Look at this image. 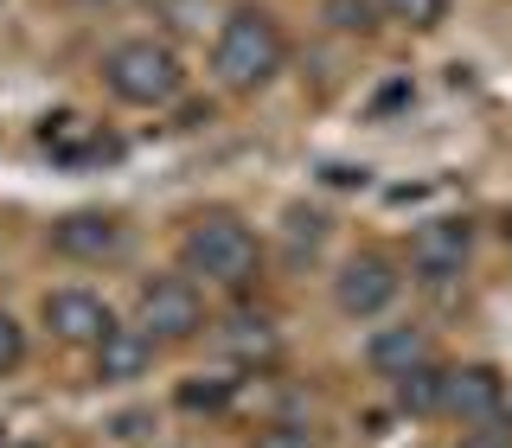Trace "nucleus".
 Returning a JSON list of instances; mask_svg holds the SVG:
<instances>
[{
  "label": "nucleus",
  "instance_id": "14",
  "mask_svg": "<svg viewBox=\"0 0 512 448\" xmlns=\"http://www.w3.org/2000/svg\"><path fill=\"white\" fill-rule=\"evenodd\" d=\"M282 237H288V250H295V256H314L320 237H327V212H314V205H288Z\"/></svg>",
  "mask_w": 512,
  "mask_h": 448
},
{
  "label": "nucleus",
  "instance_id": "6",
  "mask_svg": "<svg viewBox=\"0 0 512 448\" xmlns=\"http://www.w3.org/2000/svg\"><path fill=\"white\" fill-rule=\"evenodd\" d=\"M442 410L468 429H493L506 416V378L493 372V365H461V372H448V384H442Z\"/></svg>",
  "mask_w": 512,
  "mask_h": 448
},
{
  "label": "nucleus",
  "instance_id": "8",
  "mask_svg": "<svg viewBox=\"0 0 512 448\" xmlns=\"http://www.w3.org/2000/svg\"><path fill=\"white\" fill-rule=\"evenodd\" d=\"M468 244H474L468 218H429L423 231L410 237V269L423 282H448V276H461V263H468Z\"/></svg>",
  "mask_w": 512,
  "mask_h": 448
},
{
  "label": "nucleus",
  "instance_id": "20",
  "mask_svg": "<svg viewBox=\"0 0 512 448\" xmlns=\"http://www.w3.org/2000/svg\"><path fill=\"white\" fill-rule=\"evenodd\" d=\"M141 436H148V416H141V410L116 416V442H141Z\"/></svg>",
  "mask_w": 512,
  "mask_h": 448
},
{
  "label": "nucleus",
  "instance_id": "10",
  "mask_svg": "<svg viewBox=\"0 0 512 448\" xmlns=\"http://www.w3.org/2000/svg\"><path fill=\"white\" fill-rule=\"evenodd\" d=\"M154 365V340L141 327H109L103 340H96V378L103 384H128L141 378Z\"/></svg>",
  "mask_w": 512,
  "mask_h": 448
},
{
  "label": "nucleus",
  "instance_id": "16",
  "mask_svg": "<svg viewBox=\"0 0 512 448\" xmlns=\"http://www.w3.org/2000/svg\"><path fill=\"white\" fill-rule=\"evenodd\" d=\"M384 20H404V26H436L448 13V0H378Z\"/></svg>",
  "mask_w": 512,
  "mask_h": 448
},
{
  "label": "nucleus",
  "instance_id": "11",
  "mask_svg": "<svg viewBox=\"0 0 512 448\" xmlns=\"http://www.w3.org/2000/svg\"><path fill=\"white\" fill-rule=\"evenodd\" d=\"M365 365H372L378 378H404L416 365H429V333L423 327H378L372 340H365Z\"/></svg>",
  "mask_w": 512,
  "mask_h": 448
},
{
  "label": "nucleus",
  "instance_id": "3",
  "mask_svg": "<svg viewBox=\"0 0 512 448\" xmlns=\"http://www.w3.org/2000/svg\"><path fill=\"white\" fill-rule=\"evenodd\" d=\"M103 84H109V96H122V103H135V109H160V103L180 96L186 71L160 39H122V45L103 52Z\"/></svg>",
  "mask_w": 512,
  "mask_h": 448
},
{
  "label": "nucleus",
  "instance_id": "12",
  "mask_svg": "<svg viewBox=\"0 0 512 448\" xmlns=\"http://www.w3.org/2000/svg\"><path fill=\"white\" fill-rule=\"evenodd\" d=\"M442 384H448V372L429 359V365H416V372L391 378V397H397V410H410V416H436L442 410Z\"/></svg>",
  "mask_w": 512,
  "mask_h": 448
},
{
  "label": "nucleus",
  "instance_id": "18",
  "mask_svg": "<svg viewBox=\"0 0 512 448\" xmlns=\"http://www.w3.org/2000/svg\"><path fill=\"white\" fill-rule=\"evenodd\" d=\"M256 448H314V436H308V429H295V423H276V429L256 436Z\"/></svg>",
  "mask_w": 512,
  "mask_h": 448
},
{
  "label": "nucleus",
  "instance_id": "4",
  "mask_svg": "<svg viewBox=\"0 0 512 448\" xmlns=\"http://www.w3.org/2000/svg\"><path fill=\"white\" fill-rule=\"evenodd\" d=\"M135 327L148 333L154 346H167V340H192V333L205 327V301H199V288H192L186 276H160L141 288V301H135Z\"/></svg>",
  "mask_w": 512,
  "mask_h": 448
},
{
  "label": "nucleus",
  "instance_id": "9",
  "mask_svg": "<svg viewBox=\"0 0 512 448\" xmlns=\"http://www.w3.org/2000/svg\"><path fill=\"white\" fill-rule=\"evenodd\" d=\"M45 327H52L64 346H96L116 327V314H109L103 295H90V288H52V295H45Z\"/></svg>",
  "mask_w": 512,
  "mask_h": 448
},
{
  "label": "nucleus",
  "instance_id": "2",
  "mask_svg": "<svg viewBox=\"0 0 512 448\" xmlns=\"http://www.w3.org/2000/svg\"><path fill=\"white\" fill-rule=\"evenodd\" d=\"M282 58H288V45H282V26H276V13H263V7H231V20L218 26V45H212V77L224 90H263L269 77L282 71Z\"/></svg>",
  "mask_w": 512,
  "mask_h": 448
},
{
  "label": "nucleus",
  "instance_id": "5",
  "mask_svg": "<svg viewBox=\"0 0 512 448\" xmlns=\"http://www.w3.org/2000/svg\"><path fill=\"white\" fill-rule=\"evenodd\" d=\"M397 301V269L384 263L378 250H359L340 263V276H333V308L346 320H372Z\"/></svg>",
  "mask_w": 512,
  "mask_h": 448
},
{
  "label": "nucleus",
  "instance_id": "15",
  "mask_svg": "<svg viewBox=\"0 0 512 448\" xmlns=\"http://www.w3.org/2000/svg\"><path fill=\"white\" fill-rule=\"evenodd\" d=\"M327 26H340V32H372V26H378V0H327Z\"/></svg>",
  "mask_w": 512,
  "mask_h": 448
},
{
  "label": "nucleus",
  "instance_id": "17",
  "mask_svg": "<svg viewBox=\"0 0 512 448\" xmlns=\"http://www.w3.org/2000/svg\"><path fill=\"white\" fill-rule=\"evenodd\" d=\"M20 359H26V327L13 314H0V378L20 372Z\"/></svg>",
  "mask_w": 512,
  "mask_h": 448
},
{
  "label": "nucleus",
  "instance_id": "13",
  "mask_svg": "<svg viewBox=\"0 0 512 448\" xmlns=\"http://www.w3.org/2000/svg\"><path fill=\"white\" fill-rule=\"evenodd\" d=\"M224 346H231L237 359H269V352H276V327H269L263 314H237V320H224Z\"/></svg>",
  "mask_w": 512,
  "mask_h": 448
},
{
  "label": "nucleus",
  "instance_id": "19",
  "mask_svg": "<svg viewBox=\"0 0 512 448\" xmlns=\"http://www.w3.org/2000/svg\"><path fill=\"white\" fill-rule=\"evenodd\" d=\"M455 448H512V429H500V423H493V429H474V436H461Z\"/></svg>",
  "mask_w": 512,
  "mask_h": 448
},
{
  "label": "nucleus",
  "instance_id": "7",
  "mask_svg": "<svg viewBox=\"0 0 512 448\" xmlns=\"http://www.w3.org/2000/svg\"><path fill=\"white\" fill-rule=\"evenodd\" d=\"M52 250L71 256V263H116L128 250V224L109 212H71L52 224Z\"/></svg>",
  "mask_w": 512,
  "mask_h": 448
},
{
  "label": "nucleus",
  "instance_id": "1",
  "mask_svg": "<svg viewBox=\"0 0 512 448\" xmlns=\"http://www.w3.org/2000/svg\"><path fill=\"white\" fill-rule=\"evenodd\" d=\"M180 263L186 276H205L218 288H250L263 269V244L237 212H199L180 237Z\"/></svg>",
  "mask_w": 512,
  "mask_h": 448
}]
</instances>
